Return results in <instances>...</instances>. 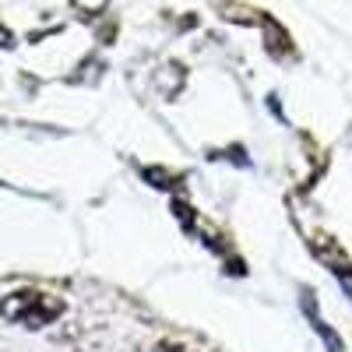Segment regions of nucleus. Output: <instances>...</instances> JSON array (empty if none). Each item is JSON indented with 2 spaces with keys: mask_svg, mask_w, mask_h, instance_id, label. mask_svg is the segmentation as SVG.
I'll return each instance as SVG.
<instances>
[{
  "mask_svg": "<svg viewBox=\"0 0 352 352\" xmlns=\"http://www.w3.org/2000/svg\"><path fill=\"white\" fill-rule=\"evenodd\" d=\"M0 314L14 324H25V328H46L50 320H56L64 314V300L50 296V292H39V289H21V292H11V296L0 303Z\"/></svg>",
  "mask_w": 352,
  "mask_h": 352,
  "instance_id": "1",
  "label": "nucleus"
},
{
  "mask_svg": "<svg viewBox=\"0 0 352 352\" xmlns=\"http://www.w3.org/2000/svg\"><path fill=\"white\" fill-rule=\"evenodd\" d=\"M314 250L320 254V261L328 264V272L338 278V285L349 292V300H352V261H349V257H345L335 243H320V247L314 243Z\"/></svg>",
  "mask_w": 352,
  "mask_h": 352,
  "instance_id": "2",
  "label": "nucleus"
},
{
  "mask_svg": "<svg viewBox=\"0 0 352 352\" xmlns=\"http://www.w3.org/2000/svg\"><path fill=\"white\" fill-rule=\"evenodd\" d=\"M314 328H317V335L320 338H324V345H328V352H342V338L324 324V320H320V317H314Z\"/></svg>",
  "mask_w": 352,
  "mask_h": 352,
  "instance_id": "3",
  "label": "nucleus"
},
{
  "mask_svg": "<svg viewBox=\"0 0 352 352\" xmlns=\"http://www.w3.org/2000/svg\"><path fill=\"white\" fill-rule=\"evenodd\" d=\"M155 352H194V349H187V345H176V342H159V345H155Z\"/></svg>",
  "mask_w": 352,
  "mask_h": 352,
  "instance_id": "4",
  "label": "nucleus"
}]
</instances>
